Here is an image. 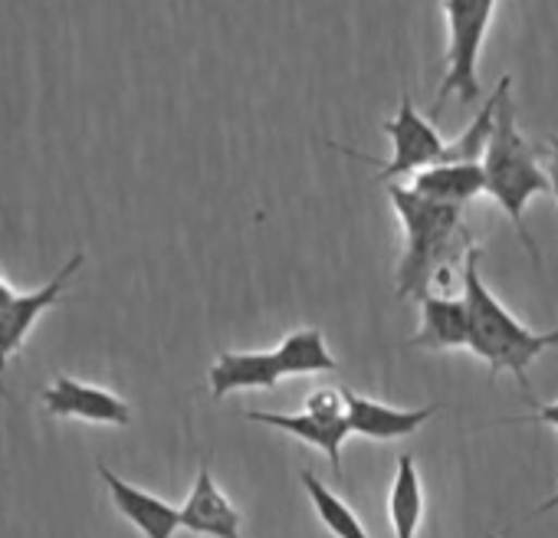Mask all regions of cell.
<instances>
[{
  "label": "cell",
  "mask_w": 558,
  "mask_h": 538,
  "mask_svg": "<svg viewBox=\"0 0 558 538\" xmlns=\"http://www.w3.org/2000/svg\"><path fill=\"white\" fill-rule=\"evenodd\" d=\"M388 200L398 210L408 236L404 256L398 262V296L421 303L430 293V280L473 246L463 223V207L421 197L404 184H388Z\"/></svg>",
  "instance_id": "obj_1"
},
{
  "label": "cell",
  "mask_w": 558,
  "mask_h": 538,
  "mask_svg": "<svg viewBox=\"0 0 558 538\" xmlns=\"http://www.w3.org/2000/svg\"><path fill=\"white\" fill-rule=\"evenodd\" d=\"M480 246H470L463 253V303L470 313V352L489 365V375H515L519 388L532 398L529 365L542 352L558 349V329L532 332L529 326H522L480 280Z\"/></svg>",
  "instance_id": "obj_2"
},
{
  "label": "cell",
  "mask_w": 558,
  "mask_h": 538,
  "mask_svg": "<svg viewBox=\"0 0 558 538\" xmlns=\"http://www.w3.org/2000/svg\"><path fill=\"white\" fill-rule=\"evenodd\" d=\"M483 174H486V194L496 200V207L509 217V223L515 227L522 246H529V253L538 262V246L532 240V233L525 230V207L532 197L548 194V171L538 161V151L529 145V138L519 132L515 125V112H512V99L506 96L496 115V132L493 142L483 155Z\"/></svg>",
  "instance_id": "obj_3"
},
{
  "label": "cell",
  "mask_w": 558,
  "mask_h": 538,
  "mask_svg": "<svg viewBox=\"0 0 558 538\" xmlns=\"http://www.w3.org/2000/svg\"><path fill=\"white\" fill-rule=\"evenodd\" d=\"M496 4L499 0H440V14L447 24V73L430 109L434 115L447 106V99L473 106L483 96L480 53L493 27Z\"/></svg>",
  "instance_id": "obj_4"
},
{
  "label": "cell",
  "mask_w": 558,
  "mask_h": 538,
  "mask_svg": "<svg viewBox=\"0 0 558 538\" xmlns=\"http://www.w3.org/2000/svg\"><path fill=\"white\" fill-rule=\"evenodd\" d=\"M381 129L391 138V158L388 161H375V158H368L362 151H352V148H342V151L349 158H359V161L378 168V181H385V184H401V178L421 174L424 168H434L444 158L447 142L440 138L434 122L417 112L411 93L401 96L398 112L391 119H385Z\"/></svg>",
  "instance_id": "obj_5"
},
{
  "label": "cell",
  "mask_w": 558,
  "mask_h": 538,
  "mask_svg": "<svg viewBox=\"0 0 558 538\" xmlns=\"http://www.w3.org/2000/svg\"><path fill=\"white\" fill-rule=\"evenodd\" d=\"M83 262H86V253L76 249V253L57 269L53 280H47V283L37 286V290L17 293V296L8 303V309L0 313V375H4V371L11 368V362L24 352V345H27V339L34 335L37 322L66 296V290H70V283L76 280V273L83 269Z\"/></svg>",
  "instance_id": "obj_6"
},
{
  "label": "cell",
  "mask_w": 558,
  "mask_h": 538,
  "mask_svg": "<svg viewBox=\"0 0 558 538\" xmlns=\"http://www.w3.org/2000/svg\"><path fill=\"white\" fill-rule=\"evenodd\" d=\"M40 404L57 420H83V424H99V427L132 424V407L125 398H119L116 391L102 384H86L70 375H57L40 391Z\"/></svg>",
  "instance_id": "obj_7"
},
{
  "label": "cell",
  "mask_w": 558,
  "mask_h": 538,
  "mask_svg": "<svg viewBox=\"0 0 558 538\" xmlns=\"http://www.w3.org/2000/svg\"><path fill=\"white\" fill-rule=\"evenodd\" d=\"M96 473L106 482V492H109L116 512L129 525H135L142 531V538H174L178 535V528H181V509H174L171 502H165L155 492L138 489L135 482L122 479L106 463H99Z\"/></svg>",
  "instance_id": "obj_8"
},
{
  "label": "cell",
  "mask_w": 558,
  "mask_h": 538,
  "mask_svg": "<svg viewBox=\"0 0 558 538\" xmlns=\"http://www.w3.org/2000/svg\"><path fill=\"white\" fill-rule=\"evenodd\" d=\"M240 525H243L240 509L214 482L210 466L201 463L197 479L181 505V528L191 535H201V538H243Z\"/></svg>",
  "instance_id": "obj_9"
},
{
  "label": "cell",
  "mask_w": 558,
  "mask_h": 538,
  "mask_svg": "<svg viewBox=\"0 0 558 538\" xmlns=\"http://www.w3.org/2000/svg\"><path fill=\"white\" fill-rule=\"evenodd\" d=\"M345 394V417L352 433H362L368 440H398V437H411L417 433L434 414L437 407H391L372 398H362L355 391H342Z\"/></svg>",
  "instance_id": "obj_10"
},
{
  "label": "cell",
  "mask_w": 558,
  "mask_h": 538,
  "mask_svg": "<svg viewBox=\"0 0 558 538\" xmlns=\"http://www.w3.org/2000/svg\"><path fill=\"white\" fill-rule=\"evenodd\" d=\"M246 417L253 424H266L272 430H283L316 450L326 453L329 466L336 476H342V443L349 440L352 427H349V417H316L310 411L303 414H276V411H246Z\"/></svg>",
  "instance_id": "obj_11"
},
{
  "label": "cell",
  "mask_w": 558,
  "mask_h": 538,
  "mask_svg": "<svg viewBox=\"0 0 558 538\" xmlns=\"http://www.w3.org/2000/svg\"><path fill=\"white\" fill-rule=\"evenodd\" d=\"M210 394L220 401L233 391H272L283 375L276 352H223L210 365Z\"/></svg>",
  "instance_id": "obj_12"
},
{
  "label": "cell",
  "mask_w": 558,
  "mask_h": 538,
  "mask_svg": "<svg viewBox=\"0 0 558 538\" xmlns=\"http://www.w3.org/2000/svg\"><path fill=\"white\" fill-rule=\"evenodd\" d=\"M414 349L444 352V349H470V313L463 296L447 299L427 293L421 299V332L411 339Z\"/></svg>",
  "instance_id": "obj_13"
},
{
  "label": "cell",
  "mask_w": 558,
  "mask_h": 538,
  "mask_svg": "<svg viewBox=\"0 0 558 538\" xmlns=\"http://www.w3.org/2000/svg\"><path fill=\"white\" fill-rule=\"evenodd\" d=\"M411 191H417L421 197L440 200V204L466 207L473 197L486 194V174H483V164H450V161H440V164L424 168L421 174H414L411 178Z\"/></svg>",
  "instance_id": "obj_14"
},
{
  "label": "cell",
  "mask_w": 558,
  "mask_h": 538,
  "mask_svg": "<svg viewBox=\"0 0 558 538\" xmlns=\"http://www.w3.org/2000/svg\"><path fill=\"white\" fill-rule=\"evenodd\" d=\"M509 89H512V80L502 76V80L496 83V89L483 99L476 119H473L453 142H447L440 161H450V164H480V161H483V155H486V148H489V142H493V132H496L499 106H502V99L509 96ZM440 161H437V164H440Z\"/></svg>",
  "instance_id": "obj_15"
},
{
  "label": "cell",
  "mask_w": 558,
  "mask_h": 538,
  "mask_svg": "<svg viewBox=\"0 0 558 538\" xmlns=\"http://www.w3.org/2000/svg\"><path fill=\"white\" fill-rule=\"evenodd\" d=\"M388 515L391 528L398 538H417L421 515H424V489H421V473L411 453L398 456L391 496H388Z\"/></svg>",
  "instance_id": "obj_16"
},
{
  "label": "cell",
  "mask_w": 558,
  "mask_h": 538,
  "mask_svg": "<svg viewBox=\"0 0 558 538\" xmlns=\"http://www.w3.org/2000/svg\"><path fill=\"white\" fill-rule=\"evenodd\" d=\"M279 365H283V375H326V371H339L336 355L326 345V335L319 329H300L293 335H287L279 342V349H272Z\"/></svg>",
  "instance_id": "obj_17"
},
{
  "label": "cell",
  "mask_w": 558,
  "mask_h": 538,
  "mask_svg": "<svg viewBox=\"0 0 558 538\" xmlns=\"http://www.w3.org/2000/svg\"><path fill=\"white\" fill-rule=\"evenodd\" d=\"M300 479H303V486H306V492H310V499H313V505H316V515L323 518V525H326L336 538H372V535L365 531V525L359 522V515L345 505V499H339L326 482H319L316 473L303 469Z\"/></svg>",
  "instance_id": "obj_18"
},
{
  "label": "cell",
  "mask_w": 558,
  "mask_h": 538,
  "mask_svg": "<svg viewBox=\"0 0 558 538\" xmlns=\"http://www.w3.org/2000/svg\"><path fill=\"white\" fill-rule=\"evenodd\" d=\"M509 424H545V427H555V430H558V401H555V404H542V407H535L532 414L509 417Z\"/></svg>",
  "instance_id": "obj_19"
},
{
  "label": "cell",
  "mask_w": 558,
  "mask_h": 538,
  "mask_svg": "<svg viewBox=\"0 0 558 538\" xmlns=\"http://www.w3.org/2000/svg\"><path fill=\"white\" fill-rule=\"evenodd\" d=\"M545 155H548V161H545V171H548V184H551V194H555V204H558V138L551 135V138H545Z\"/></svg>",
  "instance_id": "obj_20"
},
{
  "label": "cell",
  "mask_w": 558,
  "mask_h": 538,
  "mask_svg": "<svg viewBox=\"0 0 558 538\" xmlns=\"http://www.w3.org/2000/svg\"><path fill=\"white\" fill-rule=\"evenodd\" d=\"M17 293H21V290H14V286H11V283L4 280V277H0V313L8 309V303H11V299H14Z\"/></svg>",
  "instance_id": "obj_21"
},
{
  "label": "cell",
  "mask_w": 558,
  "mask_h": 538,
  "mask_svg": "<svg viewBox=\"0 0 558 538\" xmlns=\"http://www.w3.org/2000/svg\"><path fill=\"white\" fill-rule=\"evenodd\" d=\"M551 509H558V492H555V496H548V499L535 509V515H545V512H551Z\"/></svg>",
  "instance_id": "obj_22"
}]
</instances>
